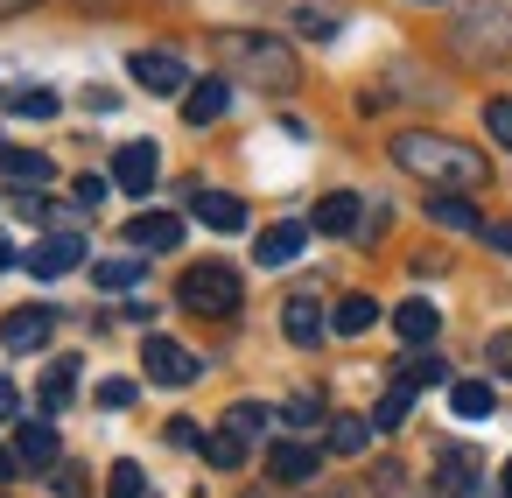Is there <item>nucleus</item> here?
<instances>
[{
	"instance_id": "1",
	"label": "nucleus",
	"mask_w": 512,
	"mask_h": 498,
	"mask_svg": "<svg viewBox=\"0 0 512 498\" xmlns=\"http://www.w3.org/2000/svg\"><path fill=\"white\" fill-rule=\"evenodd\" d=\"M393 162L407 169V176H421V183H442V190H484L491 183V162L477 155V148H463V141H449V134H393Z\"/></svg>"
},
{
	"instance_id": "2",
	"label": "nucleus",
	"mask_w": 512,
	"mask_h": 498,
	"mask_svg": "<svg viewBox=\"0 0 512 498\" xmlns=\"http://www.w3.org/2000/svg\"><path fill=\"white\" fill-rule=\"evenodd\" d=\"M176 302L190 309V316H239L246 309V288H239V274L232 267H218V260H204V267H183V281H176Z\"/></svg>"
},
{
	"instance_id": "3",
	"label": "nucleus",
	"mask_w": 512,
	"mask_h": 498,
	"mask_svg": "<svg viewBox=\"0 0 512 498\" xmlns=\"http://www.w3.org/2000/svg\"><path fill=\"white\" fill-rule=\"evenodd\" d=\"M225 64H232V71H246V78H260L267 92H295V85H302L295 57H288L274 36H246V29H239V36H225Z\"/></svg>"
},
{
	"instance_id": "4",
	"label": "nucleus",
	"mask_w": 512,
	"mask_h": 498,
	"mask_svg": "<svg viewBox=\"0 0 512 498\" xmlns=\"http://www.w3.org/2000/svg\"><path fill=\"white\" fill-rule=\"evenodd\" d=\"M456 50L463 57H505L512 50V15L505 8H470L456 22Z\"/></svg>"
},
{
	"instance_id": "5",
	"label": "nucleus",
	"mask_w": 512,
	"mask_h": 498,
	"mask_svg": "<svg viewBox=\"0 0 512 498\" xmlns=\"http://www.w3.org/2000/svg\"><path fill=\"white\" fill-rule=\"evenodd\" d=\"M134 85H148L155 99H176V92H190V64L176 57V50H134Z\"/></svg>"
},
{
	"instance_id": "6",
	"label": "nucleus",
	"mask_w": 512,
	"mask_h": 498,
	"mask_svg": "<svg viewBox=\"0 0 512 498\" xmlns=\"http://www.w3.org/2000/svg\"><path fill=\"white\" fill-rule=\"evenodd\" d=\"M141 365H148L155 386H190V379H197V358H190L176 337H148V344H141Z\"/></svg>"
},
{
	"instance_id": "7",
	"label": "nucleus",
	"mask_w": 512,
	"mask_h": 498,
	"mask_svg": "<svg viewBox=\"0 0 512 498\" xmlns=\"http://www.w3.org/2000/svg\"><path fill=\"white\" fill-rule=\"evenodd\" d=\"M71 267H85V239H78V232L36 239V253H29V274H36V281H57V274H71Z\"/></svg>"
},
{
	"instance_id": "8",
	"label": "nucleus",
	"mask_w": 512,
	"mask_h": 498,
	"mask_svg": "<svg viewBox=\"0 0 512 498\" xmlns=\"http://www.w3.org/2000/svg\"><path fill=\"white\" fill-rule=\"evenodd\" d=\"M155 169H162V162H155L148 141H127V148L113 155V183H120L127 197H148V190H155Z\"/></svg>"
},
{
	"instance_id": "9",
	"label": "nucleus",
	"mask_w": 512,
	"mask_h": 498,
	"mask_svg": "<svg viewBox=\"0 0 512 498\" xmlns=\"http://www.w3.org/2000/svg\"><path fill=\"white\" fill-rule=\"evenodd\" d=\"M127 246H141V253H176V246H183V218H169V211H141V218L127 225Z\"/></svg>"
},
{
	"instance_id": "10",
	"label": "nucleus",
	"mask_w": 512,
	"mask_h": 498,
	"mask_svg": "<svg viewBox=\"0 0 512 498\" xmlns=\"http://www.w3.org/2000/svg\"><path fill=\"white\" fill-rule=\"evenodd\" d=\"M225 106H232V85L225 78H190V92H183V120L190 127H211V120H225Z\"/></svg>"
},
{
	"instance_id": "11",
	"label": "nucleus",
	"mask_w": 512,
	"mask_h": 498,
	"mask_svg": "<svg viewBox=\"0 0 512 498\" xmlns=\"http://www.w3.org/2000/svg\"><path fill=\"white\" fill-rule=\"evenodd\" d=\"M50 330H57V316H50V309H15L8 323H0L8 351H43V344H50Z\"/></svg>"
},
{
	"instance_id": "12",
	"label": "nucleus",
	"mask_w": 512,
	"mask_h": 498,
	"mask_svg": "<svg viewBox=\"0 0 512 498\" xmlns=\"http://www.w3.org/2000/svg\"><path fill=\"white\" fill-rule=\"evenodd\" d=\"M190 218L211 225V232H239V225H246V204L225 197V190H197V197H190Z\"/></svg>"
},
{
	"instance_id": "13",
	"label": "nucleus",
	"mask_w": 512,
	"mask_h": 498,
	"mask_svg": "<svg viewBox=\"0 0 512 498\" xmlns=\"http://www.w3.org/2000/svg\"><path fill=\"white\" fill-rule=\"evenodd\" d=\"M428 218H435L442 232H484V218H477V204H470L463 190H435V197H428Z\"/></svg>"
},
{
	"instance_id": "14",
	"label": "nucleus",
	"mask_w": 512,
	"mask_h": 498,
	"mask_svg": "<svg viewBox=\"0 0 512 498\" xmlns=\"http://www.w3.org/2000/svg\"><path fill=\"white\" fill-rule=\"evenodd\" d=\"M393 330H400V344H435V330H442V309L414 295V302H400V309H393Z\"/></svg>"
},
{
	"instance_id": "15",
	"label": "nucleus",
	"mask_w": 512,
	"mask_h": 498,
	"mask_svg": "<svg viewBox=\"0 0 512 498\" xmlns=\"http://www.w3.org/2000/svg\"><path fill=\"white\" fill-rule=\"evenodd\" d=\"M281 330H288V344H316V337H323L316 295H288V302H281Z\"/></svg>"
},
{
	"instance_id": "16",
	"label": "nucleus",
	"mask_w": 512,
	"mask_h": 498,
	"mask_svg": "<svg viewBox=\"0 0 512 498\" xmlns=\"http://www.w3.org/2000/svg\"><path fill=\"white\" fill-rule=\"evenodd\" d=\"M267 470H274L281 484H309V477H316V449H309V442H274V449H267Z\"/></svg>"
},
{
	"instance_id": "17",
	"label": "nucleus",
	"mask_w": 512,
	"mask_h": 498,
	"mask_svg": "<svg viewBox=\"0 0 512 498\" xmlns=\"http://www.w3.org/2000/svg\"><path fill=\"white\" fill-rule=\"evenodd\" d=\"M15 456L36 463V470H50V463H57V428H50V421H22V428H15Z\"/></svg>"
},
{
	"instance_id": "18",
	"label": "nucleus",
	"mask_w": 512,
	"mask_h": 498,
	"mask_svg": "<svg viewBox=\"0 0 512 498\" xmlns=\"http://www.w3.org/2000/svg\"><path fill=\"white\" fill-rule=\"evenodd\" d=\"M302 239H309V225H267L260 232V267H288L302 253Z\"/></svg>"
},
{
	"instance_id": "19",
	"label": "nucleus",
	"mask_w": 512,
	"mask_h": 498,
	"mask_svg": "<svg viewBox=\"0 0 512 498\" xmlns=\"http://www.w3.org/2000/svg\"><path fill=\"white\" fill-rule=\"evenodd\" d=\"M0 176H15V183H50V155H36V148H15V141H0Z\"/></svg>"
},
{
	"instance_id": "20",
	"label": "nucleus",
	"mask_w": 512,
	"mask_h": 498,
	"mask_svg": "<svg viewBox=\"0 0 512 498\" xmlns=\"http://www.w3.org/2000/svg\"><path fill=\"white\" fill-rule=\"evenodd\" d=\"M309 225H316V232H330V239H344V232H358V197H344V190H337V197H323Z\"/></svg>"
},
{
	"instance_id": "21",
	"label": "nucleus",
	"mask_w": 512,
	"mask_h": 498,
	"mask_svg": "<svg viewBox=\"0 0 512 498\" xmlns=\"http://www.w3.org/2000/svg\"><path fill=\"white\" fill-rule=\"evenodd\" d=\"M372 323H379V302H372V295H344L337 316H330V330H344V337H365Z\"/></svg>"
},
{
	"instance_id": "22",
	"label": "nucleus",
	"mask_w": 512,
	"mask_h": 498,
	"mask_svg": "<svg viewBox=\"0 0 512 498\" xmlns=\"http://www.w3.org/2000/svg\"><path fill=\"white\" fill-rule=\"evenodd\" d=\"M449 407H456L463 421H484V414L498 407V393H491L484 379H456V386H449Z\"/></svg>"
},
{
	"instance_id": "23",
	"label": "nucleus",
	"mask_w": 512,
	"mask_h": 498,
	"mask_svg": "<svg viewBox=\"0 0 512 498\" xmlns=\"http://www.w3.org/2000/svg\"><path fill=\"white\" fill-rule=\"evenodd\" d=\"M71 393H78V358H57V365L43 372V414H57Z\"/></svg>"
},
{
	"instance_id": "24",
	"label": "nucleus",
	"mask_w": 512,
	"mask_h": 498,
	"mask_svg": "<svg viewBox=\"0 0 512 498\" xmlns=\"http://www.w3.org/2000/svg\"><path fill=\"white\" fill-rule=\"evenodd\" d=\"M407 407H414V386H407V379H393V386L379 393V407H372V428H379V435H386V428H400V421H407Z\"/></svg>"
},
{
	"instance_id": "25",
	"label": "nucleus",
	"mask_w": 512,
	"mask_h": 498,
	"mask_svg": "<svg viewBox=\"0 0 512 498\" xmlns=\"http://www.w3.org/2000/svg\"><path fill=\"white\" fill-rule=\"evenodd\" d=\"M204 463L239 470V463H246V435H239V428H211V435H204Z\"/></svg>"
},
{
	"instance_id": "26",
	"label": "nucleus",
	"mask_w": 512,
	"mask_h": 498,
	"mask_svg": "<svg viewBox=\"0 0 512 498\" xmlns=\"http://www.w3.org/2000/svg\"><path fill=\"white\" fill-rule=\"evenodd\" d=\"M372 442V414H337V428H330V449L337 456H358Z\"/></svg>"
},
{
	"instance_id": "27",
	"label": "nucleus",
	"mask_w": 512,
	"mask_h": 498,
	"mask_svg": "<svg viewBox=\"0 0 512 498\" xmlns=\"http://www.w3.org/2000/svg\"><path fill=\"white\" fill-rule=\"evenodd\" d=\"M141 267H148L141 253H127V260H99V267H92V281H99V288H134V281H141Z\"/></svg>"
},
{
	"instance_id": "28",
	"label": "nucleus",
	"mask_w": 512,
	"mask_h": 498,
	"mask_svg": "<svg viewBox=\"0 0 512 498\" xmlns=\"http://www.w3.org/2000/svg\"><path fill=\"white\" fill-rule=\"evenodd\" d=\"M393 379H407V386L421 393V386H435V379H442V358H428V351L414 344V358H400V372H393Z\"/></svg>"
},
{
	"instance_id": "29",
	"label": "nucleus",
	"mask_w": 512,
	"mask_h": 498,
	"mask_svg": "<svg viewBox=\"0 0 512 498\" xmlns=\"http://www.w3.org/2000/svg\"><path fill=\"white\" fill-rule=\"evenodd\" d=\"M141 491H148L141 463H113V470H106V498H141Z\"/></svg>"
},
{
	"instance_id": "30",
	"label": "nucleus",
	"mask_w": 512,
	"mask_h": 498,
	"mask_svg": "<svg viewBox=\"0 0 512 498\" xmlns=\"http://www.w3.org/2000/svg\"><path fill=\"white\" fill-rule=\"evenodd\" d=\"M484 134L498 148H512V99H484Z\"/></svg>"
},
{
	"instance_id": "31",
	"label": "nucleus",
	"mask_w": 512,
	"mask_h": 498,
	"mask_svg": "<svg viewBox=\"0 0 512 498\" xmlns=\"http://www.w3.org/2000/svg\"><path fill=\"white\" fill-rule=\"evenodd\" d=\"M295 29H302L309 43H330V36H337V15H323V8H295Z\"/></svg>"
},
{
	"instance_id": "32",
	"label": "nucleus",
	"mask_w": 512,
	"mask_h": 498,
	"mask_svg": "<svg viewBox=\"0 0 512 498\" xmlns=\"http://www.w3.org/2000/svg\"><path fill=\"white\" fill-rule=\"evenodd\" d=\"M8 106H15L22 120H57V92H15Z\"/></svg>"
},
{
	"instance_id": "33",
	"label": "nucleus",
	"mask_w": 512,
	"mask_h": 498,
	"mask_svg": "<svg viewBox=\"0 0 512 498\" xmlns=\"http://www.w3.org/2000/svg\"><path fill=\"white\" fill-rule=\"evenodd\" d=\"M225 428H239V435H246V442H253V435H260V428H267V407H253V400H239V407H232V414H225Z\"/></svg>"
},
{
	"instance_id": "34",
	"label": "nucleus",
	"mask_w": 512,
	"mask_h": 498,
	"mask_svg": "<svg viewBox=\"0 0 512 498\" xmlns=\"http://www.w3.org/2000/svg\"><path fill=\"white\" fill-rule=\"evenodd\" d=\"M484 358H491V365H498V372H505V379H512V330H498V337H491V344H484Z\"/></svg>"
},
{
	"instance_id": "35",
	"label": "nucleus",
	"mask_w": 512,
	"mask_h": 498,
	"mask_svg": "<svg viewBox=\"0 0 512 498\" xmlns=\"http://www.w3.org/2000/svg\"><path fill=\"white\" fill-rule=\"evenodd\" d=\"M127 400H134V379H106L99 386V407H127Z\"/></svg>"
},
{
	"instance_id": "36",
	"label": "nucleus",
	"mask_w": 512,
	"mask_h": 498,
	"mask_svg": "<svg viewBox=\"0 0 512 498\" xmlns=\"http://www.w3.org/2000/svg\"><path fill=\"white\" fill-rule=\"evenodd\" d=\"M106 197V176H78V204H99Z\"/></svg>"
},
{
	"instance_id": "37",
	"label": "nucleus",
	"mask_w": 512,
	"mask_h": 498,
	"mask_svg": "<svg viewBox=\"0 0 512 498\" xmlns=\"http://www.w3.org/2000/svg\"><path fill=\"white\" fill-rule=\"evenodd\" d=\"M484 239H491L498 253H512V225H484Z\"/></svg>"
},
{
	"instance_id": "38",
	"label": "nucleus",
	"mask_w": 512,
	"mask_h": 498,
	"mask_svg": "<svg viewBox=\"0 0 512 498\" xmlns=\"http://www.w3.org/2000/svg\"><path fill=\"white\" fill-rule=\"evenodd\" d=\"M15 407H22V393H15V386H8V379H0V421H8V414H15Z\"/></svg>"
},
{
	"instance_id": "39",
	"label": "nucleus",
	"mask_w": 512,
	"mask_h": 498,
	"mask_svg": "<svg viewBox=\"0 0 512 498\" xmlns=\"http://www.w3.org/2000/svg\"><path fill=\"white\" fill-rule=\"evenodd\" d=\"M22 8H36V0H0V15H22Z\"/></svg>"
},
{
	"instance_id": "40",
	"label": "nucleus",
	"mask_w": 512,
	"mask_h": 498,
	"mask_svg": "<svg viewBox=\"0 0 512 498\" xmlns=\"http://www.w3.org/2000/svg\"><path fill=\"white\" fill-rule=\"evenodd\" d=\"M15 463H22V456H8V449H0V477H15Z\"/></svg>"
},
{
	"instance_id": "41",
	"label": "nucleus",
	"mask_w": 512,
	"mask_h": 498,
	"mask_svg": "<svg viewBox=\"0 0 512 498\" xmlns=\"http://www.w3.org/2000/svg\"><path fill=\"white\" fill-rule=\"evenodd\" d=\"M498 498H512V463H505V491H498Z\"/></svg>"
}]
</instances>
